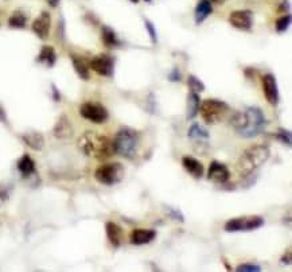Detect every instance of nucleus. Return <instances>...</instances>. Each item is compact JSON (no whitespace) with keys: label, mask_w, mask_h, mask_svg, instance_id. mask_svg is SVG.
<instances>
[{"label":"nucleus","mask_w":292,"mask_h":272,"mask_svg":"<svg viewBox=\"0 0 292 272\" xmlns=\"http://www.w3.org/2000/svg\"><path fill=\"white\" fill-rule=\"evenodd\" d=\"M230 124L241 138L252 139L264 131L267 119L260 108L248 107L245 112L230 115Z\"/></svg>","instance_id":"obj_1"},{"label":"nucleus","mask_w":292,"mask_h":272,"mask_svg":"<svg viewBox=\"0 0 292 272\" xmlns=\"http://www.w3.org/2000/svg\"><path fill=\"white\" fill-rule=\"evenodd\" d=\"M80 148L88 156H95L97 159H106L115 154L113 142L104 135L86 132L78 140Z\"/></svg>","instance_id":"obj_2"},{"label":"nucleus","mask_w":292,"mask_h":272,"mask_svg":"<svg viewBox=\"0 0 292 272\" xmlns=\"http://www.w3.org/2000/svg\"><path fill=\"white\" fill-rule=\"evenodd\" d=\"M269 155H271L269 148L263 144H256V146L246 148L239 159L240 173L244 175L253 173L256 169H259L269 159Z\"/></svg>","instance_id":"obj_3"},{"label":"nucleus","mask_w":292,"mask_h":272,"mask_svg":"<svg viewBox=\"0 0 292 272\" xmlns=\"http://www.w3.org/2000/svg\"><path fill=\"white\" fill-rule=\"evenodd\" d=\"M112 142H113L115 154H119L124 158L131 159L138 151L139 143H140V135L136 129L122 127V128L119 129V132Z\"/></svg>","instance_id":"obj_4"},{"label":"nucleus","mask_w":292,"mask_h":272,"mask_svg":"<svg viewBox=\"0 0 292 272\" xmlns=\"http://www.w3.org/2000/svg\"><path fill=\"white\" fill-rule=\"evenodd\" d=\"M199 112L206 124H217L232 115L228 104L218 99H206L201 101Z\"/></svg>","instance_id":"obj_5"},{"label":"nucleus","mask_w":292,"mask_h":272,"mask_svg":"<svg viewBox=\"0 0 292 272\" xmlns=\"http://www.w3.org/2000/svg\"><path fill=\"white\" fill-rule=\"evenodd\" d=\"M124 174H125V171H124L122 163L115 162V163H106V165L97 167V170L95 171V178L101 185L113 186L119 182H122Z\"/></svg>","instance_id":"obj_6"},{"label":"nucleus","mask_w":292,"mask_h":272,"mask_svg":"<svg viewBox=\"0 0 292 272\" xmlns=\"http://www.w3.org/2000/svg\"><path fill=\"white\" fill-rule=\"evenodd\" d=\"M264 224H266V220L260 216H244V217L229 220L223 226V229L226 232H248V230L259 229Z\"/></svg>","instance_id":"obj_7"},{"label":"nucleus","mask_w":292,"mask_h":272,"mask_svg":"<svg viewBox=\"0 0 292 272\" xmlns=\"http://www.w3.org/2000/svg\"><path fill=\"white\" fill-rule=\"evenodd\" d=\"M80 115L86 120H89L92 123H105L109 113L104 105H101L98 102L95 101H86L84 104H81L80 107Z\"/></svg>","instance_id":"obj_8"},{"label":"nucleus","mask_w":292,"mask_h":272,"mask_svg":"<svg viewBox=\"0 0 292 272\" xmlns=\"http://www.w3.org/2000/svg\"><path fill=\"white\" fill-rule=\"evenodd\" d=\"M89 68L102 77H113L115 74V58L109 54H98L89 62Z\"/></svg>","instance_id":"obj_9"},{"label":"nucleus","mask_w":292,"mask_h":272,"mask_svg":"<svg viewBox=\"0 0 292 272\" xmlns=\"http://www.w3.org/2000/svg\"><path fill=\"white\" fill-rule=\"evenodd\" d=\"M263 92L266 96L267 101L271 105H277L280 100V93H279V86H277L276 77L272 73H267L263 77Z\"/></svg>","instance_id":"obj_10"},{"label":"nucleus","mask_w":292,"mask_h":272,"mask_svg":"<svg viewBox=\"0 0 292 272\" xmlns=\"http://www.w3.org/2000/svg\"><path fill=\"white\" fill-rule=\"evenodd\" d=\"M229 23L237 28V30H243V31H249L253 25V16L249 10H237L233 11L229 15Z\"/></svg>","instance_id":"obj_11"},{"label":"nucleus","mask_w":292,"mask_h":272,"mask_svg":"<svg viewBox=\"0 0 292 272\" xmlns=\"http://www.w3.org/2000/svg\"><path fill=\"white\" fill-rule=\"evenodd\" d=\"M50 27H51V16L48 11H42L41 15L32 22V31L41 39H46L49 37Z\"/></svg>","instance_id":"obj_12"},{"label":"nucleus","mask_w":292,"mask_h":272,"mask_svg":"<svg viewBox=\"0 0 292 272\" xmlns=\"http://www.w3.org/2000/svg\"><path fill=\"white\" fill-rule=\"evenodd\" d=\"M207 178L210 181L216 182V183H226L230 178V173H229V169L223 163H219L217 160H214L210 163V167H209V171H207Z\"/></svg>","instance_id":"obj_13"},{"label":"nucleus","mask_w":292,"mask_h":272,"mask_svg":"<svg viewBox=\"0 0 292 272\" xmlns=\"http://www.w3.org/2000/svg\"><path fill=\"white\" fill-rule=\"evenodd\" d=\"M53 134L55 138L58 139L72 138V135H73V127H72V123H70L69 118H68L66 115H61V116H59L57 123L54 125Z\"/></svg>","instance_id":"obj_14"},{"label":"nucleus","mask_w":292,"mask_h":272,"mask_svg":"<svg viewBox=\"0 0 292 272\" xmlns=\"http://www.w3.org/2000/svg\"><path fill=\"white\" fill-rule=\"evenodd\" d=\"M105 232L106 237H108V240L112 246L116 247V248L122 246V241H124V232H122V228L120 225L108 221L105 224Z\"/></svg>","instance_id":"obj_15"},{"label":"nucleus","mask_w":292,"mask_h":272,"mask_svg":"<svg viewBox=\"0 0 292 272\" xmlns=\"http://www.w3.org/2000/svg\"><path fill=\"white\" fill-rule=\"evenodd\" d=\"M156 232L154 229H133L129 236V241L133 246H144L155 240Z\"/></svg>","instance_id":"obj_16"},{"label":"nucleus","mask_w":292,"mask_h":272,"mask_svg":"<svg viewBox=\"0 0 292 272\" xmlns=\"http://www.w3.org/2000/svg\"><path fill=\"white\" fill-rule=\"evenodd\" d=\"M182 166L185 167V170L193 175L195 179H199L203 175V165H202L201 162L195 158H193V156H183L182 158Z\"/></svg>","instance_id":"obj_17"},{"label":"nucleus","mask_w":292,"mask_h":272,"mask_svg":"<svg viewBox=\"0 0 292 272\" xmlns=\"http://www.w3.org/2000/svg\"><path fill=\"white\" fill-rule=\"evenodd\" d=\"M213 12V3L210 0H199L194 11V19L196 25H201L206 21Z\"/></svg>","instance_id":"obj_18"},{"label":"nucleus","mask_w":292,"mask_h":272,"mask_svg":"<svg viewBox=\"0 0 292 272\" xmlns=\"http://www.w3.org/2000/svg\"><path fill=\"white\" fill-rule=\"evenodd\" d=\"M72 58V64H73V68H74L75 73L78 74L80 78L82 80L88 81L91 78V73H89V65L86 64V61L80 55H75V54H72L70 55Z\"/></svg>","instance_id":"obj_19"},{"label":"nucleus","mask_w":292,"mask_h":272,"mask_svg":"<svg viewBox=\"0 0 292 272\" xmlns=\"http://www.w3.org/2000/svg\"><path fill=\"white\" fill-rule=\"evenodd\" d=\"M101 39H102V43L105 45L106 48L109 49L120 48L122 45V41L117 38L116 32L113 31L109 26L101 27Z\"/></svg>","instance_id":"obj_20"},{"label":"nucleus","mask_w":292,"mask_h":272,"mask_svg":"<svg viewBox=\"0 0 292 272\" xmlns=\"http://www.w3.org/2000/svg\"><path fill=\"white\" fill-rule=\"evenodd\" d=\"M199 107H201V99L198 96V93L190 92L187 95V111H186V119L187 120H193L198 116L199 113Z\"/></svg>","instance_id":"obj_21"},{"label":"nucleus","mask_w":292,"mask_h":272,"mask_svg":"<svg viewBox=\"0 0 292 272\" xmlns=\"http://www.w3.org/2000/svg\"><path fill=\"white\" fill-rule=\"evenodd\" d=\"M18 170L23 176H31L32 174H35V162L32 160V158L28 154H24L21 159L18 160Z\"/></svg>","instance_id":"obj_22"},{"label":"nucleus","mask_w":292,"mask_h":272,"mask_svg":"<svg viewBox=\"0 0 292 272\" xmlns=\"http://www.w3.org/2000/svg\"><path fill=\"white\" fill-rule=\"evenodd\" d=\"M55 61H57L55 50L51 46H43L41 49V53L38 54L37 62L46 65L48 68H53L54 65H55Z\"/></svg>","instance_id":"obj_23"},{"label":"nucleus","mask_w":292,"mask_h":272,"mask_svg":"<svg viewBox=\"0 0 292 272\" xmlns=\"http://www.w3.org/2000/svg\"><path fill=\"white\" fill-rule=\"evenodd\" d=\"M189 138L196 142V143H202V142H206L210 138V134H209V131H207L205 127H202L201 124L194 123L192 124V127L189 128Z\"/></svg>","instance_id":"obj_24"},{"label":"nucleus","mask_w":292,"mask_h":272,"mask_svg":"<svg viewBox=\"0 0 292 272\" xmlns=\"http://www.w3.org/2000/svg\"><path fill=\"white\" fill-rule=\"evenodd\" d=\"M23 142L30 147V148L35 149V151H41L45 146V139L41 134L38 132H30V134L22 135Z\"/></svg>","instance_id":"obj_25"},{"label":"nucleus","mask_w":292,"mask_h":272,"mask_svg":"<svg viewBox=\"0 0 292 272\" xmlns=\"http://www.w3.org/2000/svg\"><path fill=\"white\" fill-rule=\"evenodd\" d=\"M27 23V16L21 12V11H15L8 19V26L11 28H23Z\"/></svg>","instance_id":"obj_26"},{"label":"nucleus","mask_w":292,"mask_h":272,"mask_svg":"<svg viewBox=\"0 0 292 272\" xmlns=\"http://www.w3.org/2000/svg\"><path fill=\"white\" fill-rule=\"evenodd\" d=\"M187 85L190 88V91L194 92V93H202V92H205V89H206L205 84L194 74L189 75V78H187Z\"/></svg>","instance_id":"obj_27"},{"label":"nucleus","mask_w":292,"mask_h":272,"mask_svg":"<svg viewBox=\"0 0 292 272\" xmlns=\"http://www.w3.org/2000/svg\"><path fill=\"white\" fill-rule=\"evenodd\" d=\"M291 21H292V18L290 14H286V15L280 16V18L276 21V31L280 32V34L287 31L288 27L291 26Z\"/></svg>","instance_id":"obj_28"},{"label":"nucleus","mask_w":292,"mask_h":272,"mask_svg":"<svg viewBox=\"0 0 292 272\" xmlns=\"http://www.w3.org/2000/svg\"><path fill=\"white\" fill-rule=\"evenodd\" d=\"M144 25H146V30L148 31L151 42L158 43V34H156V28H155L154 23L151 21H148V19H144Z\"/></svg>","instance_id":"obj_29"},{"label":"nucleus","mask_w":292,"mask_h":272,"mask_svg":"<svg viewBox=\"0 0 292 272\" xmlns=\"http://www.w3.org/2000/svg\"><path fill=\"white\" fill-rule=\"evenodd\" d=\"M236 270L239 272H260L261 267L259 264H253V263H244V264H240Z\"/></svg>","instance_id":"obj_30"},{"label":"nucleus","mask_w":292,"mask_h":272,"mask_svg":"<svg viewBox=\"0 0 292 272\" xmlns=\"http://www.w3.org/2000/svg\"><path fill=\"white\" fill-rule=\"evenodd\" d=\"M276 139L277 140H280L283 144H286V146H291V132L287 131V129H279V132L276 134Z\"/></svg>","instance_id":"obj_31"},{"label":"nucleus","mask_w":292,"mask_h":272,"mask_svg":"<svg viewBox=\"0 0 292 272\" xmlns=\"http://www.w3.org/2000/svg\"><path fill=\"white\" fill-rule=\"evenodd\" d=\"M167 214L170 216L171 219L175 220V221H179V223H185V216L182 214V212L179 209L175 208H171V206H167Z\"/></svg>","instance_id":"obj_32"},{"label":"nucleus","mask_w":292,"mask_h":272,"mask_svg":"<svg viewBox=\"0 0 292 272\" xmlns=\"http://www.w3.org/2000/svg\"><path fill=\"white\" fill-rule=\"evenodd\" d=\"M167 77H169V80H170L171 82H179V81H181V72H179V69H176L175 68V69L171 70Z\"/></svg>","instance_id":"obj_33"},{"label":"nucleus","mask_w":292,"mask_h":272,"mask_svg":"<svg viewBox=\"0 0 292 272\" xmlns=\"http://www.w3.org/2000/svg\"><path fill=\"white\" fill-rule=\"evenodd\" d=\"M280 262L283 263V264H287V266H291V249H288L287 253H284L282 257V260Z\"/></svg>","instance_id":"obj_34"},{"label":"nucleus","mask_w":292,"mask_h":272,"mask_svg":"<svg viewBox=\"0 0 292 272\" xmlns=\"http://www.w3.org/2000/svg\"><path fill=\"white\" fill-rule=\"evenodd\" d=\"M51 89H53V99H54V101H59L61 100V93H59V91L57 89V86L51 85Z\"/></svg>","instance_id":"obj_35"},{"label":"nucleus","mask_w":292,"mask_h":272,"mask_svg":"<svg viewBox=\"0 0 292 272\" xmlns=\"http://www.w3.org/2000/svg\"><path fill=\"white\" fill-rule=\"evenodd\" d=\"M8 198V193L5 192L4 187H0V201H5Z\"/></svg>","instance_id":"obj_36"},{"label":"nucleus","mask_w":292,"mask_h":272,"mask_svg":"<svg viewBox=\"0 0 292 272\" xmlns=\"http://www.w3.org/2000/svg\"><path fill=\"white\" fill-rule=\"evenodd\" d=\"M46 1H48L49 4L51 5V7H57L59 3V0H46Z\"/></svg>","instance_id":"obj_37"},{"label":"nucleus","mask_w":292,"mask_h":272,"mask_svg":"<svg viewBox=\"0 0 292 272\" xmlns=\"http://www.w3.org/2000/svg\"><path fill=\"white\" fill-rule=\"evenodd\" d=\"M210 1H212V3H214V4L221 5V4H223V3H225L226 0H210Z\"/></svg>","instance_id":"obj_38"},{"label":"nucleus","mask_w":292,"mask_h":272,"mask_svg":"<svg viewBox=\"0 0 292 272\" xmlns=\"http://www.w3.org/2000/svg\"><path fill=\"white\" fill-rule=\"evenodd\" d=\"M129 1H132V3H135V4H138L139 0H129Z\"/></svg>","instance_id":"obj_39"},{"label":"nucleus","mask_w":292,"mask_h":272,"mask_svg":"<svg viewBox=\"0 0 292 272\" xmlns=\"http://www.w3.org/2000/svg\"><path fill=\"white\" fill-rule=\"evenodd\" d=\"M144 1H147V3H152V0H144Z\"/></svg>","instance_id":"obj_40"}]
</instances>
